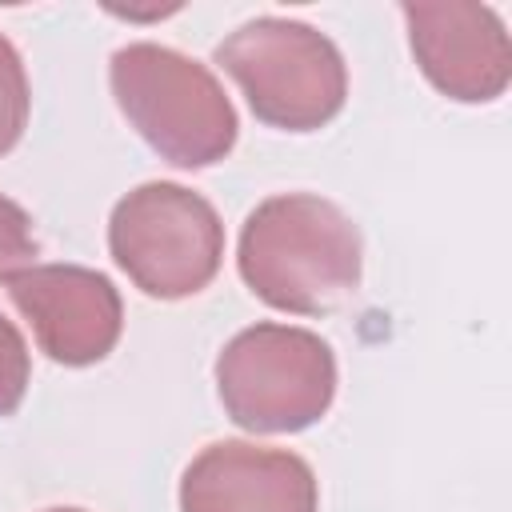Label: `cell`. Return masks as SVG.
<instances>
[{
	"mask_svg": "<svg viewBox=\"0 0 512 512\" xmlns=\"http://www.w3.org/2000/svg\"><path fill=\"white\" fill-rule=\"evenodd\" d=\"M240 280L256 300L296 316L340 308L360 288V228L324 196L284 192L256 204L240 228Z\"/></svg>",
	"mask_w": 512,
	"mask_h": 512,
	"instance_id": "1",
	"label": "cell"
},
{
	"mask_svg": "<svg viewBox=\"0 0 512 512\" xmlns=\"http://www.w3.org/2000/svg\"><path fill=\"white\" fill-rule=\"evenodd\" d=\"M112 96L128 124L176 168H208L236 144V108L192 56L140 40L112 52Z\"/></svg>",
	"mask_w": 512,
	"mask_h": 512,
	"instance_id": "2",
	"label": "cell"
},
{
	"mask_svg": "<svg viewBox=\"0 0 512 512\" xmlns=\"http://www.w3.org/2000/svg\"><path fill=\"white\" fill-rule=\"evenodd\" d=\"M216 64L236 80L256 120L284 132L328 124L348 96L340 48L312 24L260 16L216 44Z\"/></svg>",
	"mask_w": 512,
	"mask_h": 512,
	"instance_id": "3",
	"label": "cell"
},
{
	"mask_svg": "<svg viewBox=\"0 0 512 512\" xmlns=\"http://www.w3.org/2000/svg\"><path fill=\"white\" fill-rule=\"evenodd\" d=\"M216 392L244 432H300L336 396V356L308 328L252 324L216 356Z\"/></svg>",
	"mask_w": 512,
	"mask_h": 512,
	"instance_id": "4",
	"label": "cell"
},
{
	"mask_svg": "<svg viewBox=\"0 0 512 512\" xmlns=\"http://www.w3.org/2000/svg\"><path fill=\"white\" fill-rule=\"evenodd\" d=\"M108 248L140 292L184 300L220 272L224 224L200 192L172 180H148L112 208Z\"/></svg>",
	"mask_w": 512,
	"mask_h": 512,
	"instance_id": "5",
	"label": "cell"
},
{
	"mask_svg": "<svg viewBox=\"0 0 512 512\" xmlns=\"http://www.w3.org/2000/svg\"><path fill=\"white\" fill-rule=\"evenodd\" d=\"M16 312L32 324L36 344L48 360L84 368L104 360L124 328V304L116 284L80 264H40L8 288Z\"/></svg>",
	"mask_w": 512,
	"mask_h": 512,
	"instance_id": "6",
	"label": "cell"
},
{
	"mask_svg": "<svg viewBox=\"0 0 512 512\" xmlns=\"http://www.w3.org/2000/svg\"><path fill=\"white\" fill-rule=\"evenodd\" d=\"M408 44L436 92L460 104H488L512 80V44L488 4H400Z\"/></svg>",
	"mask_w": 512,
	"mask_h": 512,
	"instance_id": "7",
	"label": "cell"
},
{
	"mask_svg": "<svg viewBox=\"0 0 512 512\" xmlns=\"http://www.w3.org/2000/svg\"><path fill=\"white\" fill-rule=\"evenodd\" d=\"M316 504L304 456L248 440L208 444L180 476V512H316Z\"/></svg>",
	"mask_w": 512,
	"mask_h": 512,
	"instance_id": "8",
	"label": "cell"
},
{
	"mask_svg": "<svg viewBox=\"0 0 512 512\" xmlns=\"http://www.w3.org/2000/svg\"><path fill=\"white\" fill-rule=\"evenodd\" d=\"M28 76L20 64V52L0 32V156L16 148L24 124H28Z\"/></svg>",
	"mask_w": 512,
	"mask_h": 512,
	"instance_id": "9",
	"label": "cell"
},
{
	"mask_svg": "<svg viewBox=\"0 0 512 512\" xmlns=\"http://www.w3.org/2000/svg\"><path fill=\"white\" fill-rule=\"evenodd\" d=\"M36 256H40V244L32 232V216L16 200L0 196V280L12 284L28 268H36Z\"/></svg>",
	"mask_w": 512,
	"mask_h": 512,
	"instance_id": "10",
	"label": "cell"
},
{
	"mask_svg": "<svg viewBox=\"0 0 512 512\" xmlns=\"http://www.w3.org/2000/svg\"><path fill=\"white\" fill-rule=\"evenodd\" d=\"M28 392V348L16 324L0 312V416H12Z\"/></svg>",
	"mask_w": 512,
	"mask_h": 512,
	"instance_id": "11",
	"label": "cell"
},
{
	"mask_svg": "<svg viewBox=\"0 0 512 512\" xmlns=\"http://www.w3.org/2000/svg\"><path fill=\"white\" fill-rule=\"evenodd\" d=\"M48 512H84V508H48Z\"/></svg>",
	"mask_w": 512,
	"mask_h": 512,
	"instance_id": "12",
	"label": "cell"
}]
</instances>
